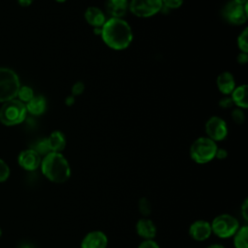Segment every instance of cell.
Returning <instances> with one entry per match:
<instances>
[{"mask_svg":"<svg viewBox=\"0 0 248 248\" xmlns=\"http://www.w3.org/2000/svg\"><path fill=\"white\" fill-rule=\"evenodd\" d=\"M101 37L104 43L114 50L127 48L133 41V32L127 21L110 17L102 26Z\"/></svg>","mask_w":248,"mask_h":248,"instance_id":"6da1fadb","label":"cell"},{"mask_svg":"<svg viewBox=\"0 0 248 248\" xmlns=\"http://www.w3.org/2000/svg\"><path fill=\"white\" fill-rule=\"evenodd\" d=\"M41 170L46 178L53 183H64L71 177V167L60 152H49L41 162Z\"/></svg>","mask_w":248,"mask_h":248,"instance_id":"7a4b0ae2","label":"cell"},{"mask_svg":"<svg viewBox=\"0 0 248 248\" xmlns=\"http://www.w3.org/2000/svg\"><path fill=\"white\" fill-rule=\"evenodd\" d=\"M218 146L207 137L198 138L190 146V157L197 164H206L215 158Z\"/></svg>","mask_w":248,"mask_h":248,"instance_id":"3957f363","label":"cell"},{"mask_svg":"<svg viewBox=\"0 0 248 248\" xmlns=\"http://www.w3.org/2000/svg\"><path fill=\"white\" fill-rule=\"evenodd\" d=\"M26 106L19 100H10L0 108V121L6 126L21 123L26 117Z\"/></svg>","mask_w":248,"mask_h":248,"instance_id":"277c9868","label":"cell"},{"mask_svg":"<svg viewBox=\"0 0 248 248\" xmlns=\"http://www.w3.org/2000/svg\"><path fill=\"white\" fill-rule=\"evenodd\" d=\"M19 87L17 75L9 68H0V102L15 99Z\"/></svg>","mask_w":248,"mask_h":248,"instance_id":"5b68a950","label":"cell"},{"mask_svg":"<svg viewBox=\"0 0 248 248\" xmlns=\"http://www.w3.org/2000/svg\"><path fill=\"white\" fill-rule=\"evenodd\" d=\"M210 226L212 233L220 238L232 237V235L240 227L238 220L229 213H222L217 215L210 222Z\"/></svg>","mask_w":248,"mask_h":248,"instance_id":"8992f818","label":"cell"},{"mask_svg":"<svg viewBox=\"0 0 248 248\" xmlns=\"http://www.w3.org/2000/svg\"><path fill=\"white\" fill-rule=\"evenodd\" d=\"M163 9L162 0H132L129 10L139 17H149Z\"/></svg>","mask_w":248,"mask_h":248,"instance_id":"52a82bcc","label":"cell"},{"mask_svg":"<svg viewBox=\"0 0 248 248\" xmlns=\"http://www.w3.org/2000/svg\"><path fill=\"white\" fill-rule=\"evenodd\" d=\"M223 15L229 23L233 25H241L247 20V3L240 4L232 0L225 6Z\"/></svg>","mask_w":248,"mask_h":248,"instance_id":"ba28073f","label":"cell"},{"mask_svg":"<svg viewBox=\"0 0 248 248\" xmlns=\"http://www.w3.org/2000/svg\"><path fill=\"white\" fill-rule=\"evenodd\" d=\"M205 133L215 142L223 140L228 135L227 123L219 116H211L205 123Z\"/></svg>","mask_w":248,"mask_h":248,"instance_id":"9c48e42d","label":"cell"},{"mask_svg":"<svg viewBox=\"0 0 248 248\" xmlns=\"http://www.w3.org/2000/svg\"><path fill=\"white\" fill-rule=\"evenodd\" d=\"M189 235L196 241H204L212 234L210 222L206 220H196L189 227Z\"/></svg>","mask_w":248,"mask_h":248,"instance_id":"30bf717a","label":"cell"},{"mask_svg":"<svg viewBox=\"0 0 248 248\" xmlns=\"http://www.w3.org/2000/svg\"><path fill=\"white\" fill-rule=\"evenodd\" d=\"M17 162L23 170L32 171L41 166L42 157L34 149H25L19 153Z\"/></svg>","mask_w":248,"mask_h":248,"instance_id":"8fae6325","label":"cell"},{"mask_svg":"<svg viewBox=\"0 0 248 248\" xmlns=\"http://www.w3.org/2000/svg\"><path fill=\"white\" fill-rule=\"evenodd\" d=\"M108 239L102 231H91L81 240L80 248H107Z\"/></svg>","mask_w":248,"mask_h":248,"instance_id":"7c38bea8","label":"cell"},{"mask_svg":"<svg viewBox=\"0 0 248 248\" xmlns=\"http://www.w3.org/2000/svg\"><path fill=\"white\" fill-rule=\"evenodd\" d=\"M136 232L142 239H154L157 233V228L151 219L143 217L137 222Z\"/></svg>","mask_w":248,"mask_h":248,"instance_id":"4fadbf2b","label":"cell"},{"mask_svg":"<svg viewBox=\"0 0 248 248\" xmlns=\"http://www.w3.org/2000/svg\"><path fill=\"white\" fill-rule=\"evenodd\" d=\"M128 9V0H107L106 2V11L111 17L121 18Z\"/></svg>","mask_w":248,"mask_h":248,"instance_id":"5bb4252c","label":"cell"},{"mask_svg":"<svg viewBox=\"0 0 248 248\" xmlns=\"http://www.w3.org/2000/svg\"><path fill=\"white\" fill-rule=\"evenodd\" d=\"M84 18L87 23L94 28L102 27L106 22V16L102 10L97 7H88L84 12Z\"/></svg>","mask_w":248,"mask_h":248,"instance_id":"9a60e30c","label":"cell"},{"mask_svg":"<svg viewBox=\"0 0 248 248\" xmlns=\"http://www.w3.org/2000/svg\"><path fill=\"white\" fill-rule=\"evenodd\" d=\"M218 89L224 95H230L235 88V81L233 76L230 72H223L217 77L216 80Z\"/></svg>","mask_w":248,"mask_h":248,"instance_id":"2e32d148","label":"cell"},{"mask_svg":"<svg viewBox=\"0 0 248 248\" xmlns=\"http://www.w3.org/2000/svg\"><path fill=\"white\" fill-rule=\"evenodd\" d=\"M47 146L50 152H60L64 150L66 146V138L60 131L52 132L46 139Z\"/></svg>","mask_w":248,"mask_h":248,"instance_id":"e0dca14e","label":"cell"},{"mask_svg":"<svg viewBox=\"0 0 248 248\" xmlns=\"http://www.w3.org/2000/svg\"><path fill=\"white\" fill-rule=\"evenodd\" d=\"M248 86L246 84L237 86L232 92V100L234 105L240 108H248Z\"/></svg>","mask_w":248,"mask_h":248,"instance_id":"ac0fdd59","label":"cell"},{"mask_svg":"<svg viewBox=\"0 0 248 248\" xmlns=\"http://www.w3.org/2000/svg\"><path fill=\"white\" fill-rule=\"evenodd\" d=\"M25 106L28 112L34 115H40L45 112L46 102L43 96H34Z\"/></svg>","mask_w":248,"mask_h":248,"instance_id":"d6986e66","label":"cell"},{"mask_svg":"<svg viewBox=\"0 0 248 248\" xmlns=\"http://www.w3.org/2000/svg\"><path fill=\"white\" fill-rule=\"evenodd\" d=\"M234 248H248V227L243 225L238 228L236 232L232 235Z\"/></svg>","mask_w":248,"mask_h":248,"instance_id":"ffe728a7","label":"cell"},{"mask_svg":"<svg viewBox=\"0 0 248 248\" xmlns=\"http://www.w3.org/2000/svg\"><path fill=\"white\" fill-rule=\"evenodd\" d=\"M138 207H139V211L140 212L141 215H143L144 217H148L152 211V206H151V202L150 201L143 197L141 199L139 200L138 202Z\"/></svg>","mask_w":248,"mask_h":248,"instance_id":"44dd1931","label":"cell"},{"mask_svg":"<svg viewBox=\"0 0 248 248\" xmlns=\"http://www.w3.org/2000/svg\"><path fill=\"white\" fill-rule=\"evenodd\" d=\"M237 46L241 52L248 53V28H245L237 37Z\"/></svg>","mask_w":248,"mask_h":248,"instance_id":"7402d4cb","label":"cell"},{"mask_svg":"<svg viewBox=\"0 0 248 248\" xmlns=\"http://www.w3.org/2000/svg\"><path fill=\"white\" fill-rule=\"evenodd\" d=\"M17 96H18L20 102L28 103L34 97V93H33V90H32L31 87H29V86H21L18 89Z\"/></svg>","mask_w":248,"mask_h":248,"instance_id":"603a6c76","label":"cell"},{"mask_svg":"<svg viewBox=\"0 0 248 248\" xmlns=\"http://www.w3.org/2000/svg\"><path fill=\"white\" fill-rule=\"evenodd\" d=\"M10 176V168L5 161L0 159V182L6 181Z\"/></svg>","mask_w":248,"mask_h":248,"instance_id":"cb8c5ba5","label":"cell"},{"mask_svg":"<svg viewBox=\"0 0 248 248\" xmlns=\"http://www.w3.org/2000/svg\"><path fill=\"white\" fill-rule=\"evenodd\" d=\"M34 150H35L36 152H38L41 156H42V155H44V156H45V155H46L47 153H49L50 151H49L48 146H47L46 139H44V140H40V141L36 144V146H35Z\"/></svg>","mask_w":248,"mask_h":248,"instance_id":"d4e9b609","label":"cell"},{"mask_svg":"<svg viewBox=\"0 0 248 248\" xmlns=\"http://www.w3.org/2000/svg\"><path fill=\"white\" fill-rule=\"evenodd\" d=\"M232 117L236 124H242L245 120L244 112L240 108H234L232 112Z\"/></svg>","mask_w":248,"mask_h":248,"instance_id":"484cf974","label":"cell"},{"mask_svg":"<svg viewBox=\"0 0 248 248\" xmlns=\"http://www.w3.org/2000/svg\"><path fill=\"white\" fill-rule=\"evenodd\" d=\"M162 3L163 7L168 9H177L182 5L183 0H162Z\"/></svg>","mask_w":248,"mask_h":248,"instance_id":"4316f807","label":"cell"},{"mask_svg":"<svg viewBox=\"0 0 248 248\" xmlns=\"http://www.w3.org/2000/svg\"><path fill=\"white\" fill-rule=\"evenodd\" d=\"M138 248H160V246L154 239H143Z\"/></svg>","mask_w":248,"mask_h":248,"instance_id":"83f0119b","label":"cell"},{"mask_svg":"<svg viewBox=\"0 0 248 248\" xmlns=\"http://www.w3.org/2000/svg\"><path fill=\"white\" fill-rule=\"evenodd\" d=\"M84 91V83L82 81H77L72 87L73 96H78Z\"/></svg>","mask_w":248,"mask_h":248,"instance_id":"f1b7e54d","label":"cell"},{"mask_svg":"<svg viewBox=\"0 0 248 248\" xmlns=\"http://www.w3.org/2000/svg\"><path fill=\"white\" fill-rule=\"evenodd\" d=\"M240 212L245 221H248V199H245L240 206Z\"/></svg>","mask_w":248,"mask_h":248,"instance_id":"f546056e","label":"cell"},{"mask_svg":"<svg viewBox=\"0 0 248 248\" xmlns=\"http://www.w3.org/2000/svg\"><path fill=\"white\" fill-rule=\"evenodd\" d=\"M232 98L231 97H229V96H226V97H224V98H222L221 100H220V102H219V106L221 107V108H231L232 106Z\"/></svg>","mask_w":248,"mask_h":248,"instance_id":"4dcf8cb0","label":"cell"},{"mask_svg":"<svg viewBox=\"0 0 248 248\" xmlns=\"http://www.w3.org/2000/svg\"><path fill=\"white\" fill-rule=\"evenodd\" d=\"M228 157V151L224 148H217L216 153H215V158L219 159V160H224Z\"/></svg>","mask_w":248,"mask_h":248,"instance_id":"1f68e13d","label":"cell"},{"mask_svg":"<svg viewBox=\"0 0 248 248\" xmlns=\"http://www.w3.org/2000/svg\"><path fill=\"white\" fill-rule=\"evenodd\" d=\"M248 61V54L245 52H240L237 55V62L239 64H246Z\"/></svg>","mask_w":248,"mask_h":248,"instance_id":"d6a6232c","label":"cell"},{"mask_svg":"<svg viewBox=\"0 0 248 248\" xmlns=\"http://www.w3.org/2000/svg\"><path fill=\"white\" fill-rule=\"evenodd\" d=\"M65 104L68 106V107H71L75 104V96L71 95V96H68L66 99H65Z\"/></svg>","mask_w":248,"mask_h":248,"instance_id":"836d02e7","label":"cell"},{"mask_svg":"<svg viewBox=\"0 0 248 248\" xmlns=\"http://www.w3.org/2000/svg\"><path fill=\"white\" fill-rule=\"evenodd\" d=\"M17 1H18V3H19L21 6L26 7V6L31 5V4H32V2H33L34 0H17Z\"/></svg>","mask_w":248,"mask_h":248,"instance_id":"e575fe53","label":"cell"},{"mask_svg":"<svg viewBox=\"0 0 248 248\" xmlns=\"http://www.w3.org/2000/svg\"><path fill=\"white\" fill-rule=\"evenodd\" d=\"M206 248H225V246L222 244H219V243H213V244L208 245Z\"/></svg>","mask_w":248,"mask_h":248,"instance_id":"d590c367","label":"cell"},{"mask_svg":"<svg viewBox=\"0 0 248 248\" xmlns=\"http://www.w3.org/2000/svg\"><path fill=\"white\" fill-rule=\"evenodd\" d=\"M19 248H35L32 244H30V243H27V242H24V243H22V244H20V246H19Z\"/></svg>","mask_w":248,"mask_h":248,"instance_id":"8d00e7d4","label":"cell"},{"mask_svg":"<svg viewBox=\"0 0 248 248\" xmlns=\"http://www.w3.org/2000/svg\"><path fill=\"white\" fill-rule=\"evenodd\" d=\"M232 1L237 2V3H240V4H245V3H247L248 0H232Z\"/></svg>","mask_w":248,"mask_h":248,"instance_id":"74e56055","label":"cell"},{"mask_svg":"<svg viewBox=\"0 0 248 248\" xmlns=\"http://www.w3.org/2000/svg\"><path fill=\"white\" fill-rule=\"evenodd\" d=\"M56 2H58V3H63V2H65L66 0H55Z\"/></svg>","mask_w":248,"mask_h":248,"instance_id":"f35d334b","label":"cell"},{"mask_svg":"<svg viewBox=\"0 0 248 248\" xmlns=\"http://www.w3.org/2000/svg\"><path fill=\"white\" fill-rule=\"evenodd\" d=\"M1 235H2V230H1V228H0V237H1Z\"/></svg>","mask_w":248,"mask_h":248,"instance_id":"ab89813d","label":"cell"}]
</instances>
